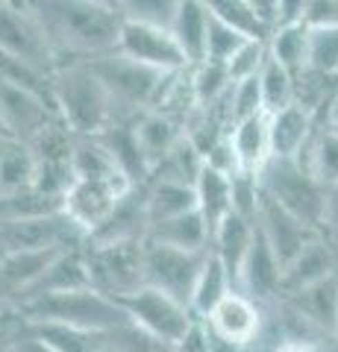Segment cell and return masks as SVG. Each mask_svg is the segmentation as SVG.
I'll return each instance as SVG.
<instances>
[{"label":"cell","instance_id":"6da1fadb","mask_svg":"<svg viewBox=\"0 0 338 352\" xmlns=\"http://www.w3.org/2000/svg\"><path fill=\"white\" fill-rule=\"evenodd\" d=\"M47 38L59 56V68L68 62H92L118 50L124 15L118 0H47L32 3Z\"/></svg>","mask_w":338,"mask_h":352},{"label":"cell","instance_id":"7a4b0ae2","mask_svg":"<svg viewBox=\"0 0 338 352\" xmlns=\"http://www.w3.org/2000/svg\"><path fill=\"white\" fill-rule=\"evenodd\" d=\"M53 106L77 138H101L115 124V103L85 62H68L53 74Z\"/></svg>","mask_w":338,"mask_h":352},{"label":"cell","instance_id":"3957f363","mask_svg":"<svg viewBox=\"0 0 338 352\" xmlns=\"http://www.w3.org/2000/svg\"><path fill=\"white\" fill-rule=\"evenodd\" d=\"M12 311L24 323L68 326V329H77V332H92V335L115 332V329L129 326V317L124 308L92 288L68 291V294H47V296H39V300H30L24 305L12 308Z\"/></svg>","mask_w":338,"mask_h":352},{"label":"cell","instance_id":"277c9868","mask_svg":"<svg viewBox=\"0 0 338 352\" xmlns=\"http://www.w3.org/2000/svg\"><path fill=\"white\" fill-rule=\"evenodd\" d=\"M89 68L97 74V80L103 82L115 103V124L121 120H138L145 112H154L159 106L165 85L171 80V74L147 68L141 62H133L124 53H106L92 62H85Z\"/></svg>","mask_w":338,"mask_h":352},{"label":"cell","instance_id":"5b68a950","mask_svg":"<svg viewBox=\"0 0 338 352\" xmlns=\"http://www.w3.org/2000/svg\"><path fill=\"white\" fill-rule=\"evenodd\" d=\"M259 185L268 200H274L294 217H300L306 226L324 232L326 229V203H330V191L315 179V176L303 168L300 162L286 159H271L265 168L259 170Z\"/></svg>","mask_w":338,"mask_h":352},{"label":"cell","instance_id":"8992f818","mask_svg":"<svg viewBox=\"0 0 338 352\" xmlns=\"http://www.w3.org/2000/svg\"><path fill=\"white\" fill-rule=\"evenodd\" d=\"M85 273L92 291L121 302L147 288L145 273V241L141 244H85Z\"/></svg>","mask_w":338,"mask_h":352},{"label":"cell","instance_id":"52a82bcc","mask_svg":"<svg viewBox=\"0 0 338 352\" xmlns=\"http://www.w3.org/2000/svg\"><path fill=\"white\" fill-rule=\"evenodd\" d=\"M0 53L50 76L59 71V56L32 3L0 0Z\"/></svg>","mask_w":338,"mask_h":352},{"label":"cell","instance_id":"ba28073f","mask_svg":"<svg viewBox=\"0 0 338 352\" xmlns=\"http://www.w3.org/2000/svg\"><path fill=\"white\" fill-rule=\"evenodd\" d=\"M118 305L127 311L129 323H133L138 332H145L147 338H154L156 344L168 346V349L189 332L194 326V320H198L185 302L173 300V296L162 294L156 288H150V285L141 288L138 294L127 296V300H121Z\"/></svg>","mask_w":338,"mask_h":352},{"label":"cell","instance_id":"9c48e42d","mask_svg":"<svg viewBox=\"0 0 338 352\" xmlns=\"http://www.w3.org/2000/svg\"><path fill=\"white\" fill-rule=\"evenodd\" d=\"M133 188L136 185L121 170L101 173V176H77L62 200V212L89 238Z\"/></svg>","mask_w":338,"mask_h":352},{"label":"cell","instance_id":"30bf717a","mask_svg":"<svg viewBox=\"0 0 338 352\" xmlns=\"http://www.w3.org/2000/svg\"><path fill=\"white\" fill-rule=\"evenodd\" d=\"M209 252H185V250H173V247H162V244L145 241L147 285L191 308L194 285L200 279V270H203L206 258H209Z\"/></svg>","mask_w":338,"mask_h":352},{"label":"cell","instance_id":"8fae6325","mask_svg":"<svg viewBox=\"0 0 338 352\" xmlns=\"http://www.w3.org/2000/svg\"><path fill=\"white\" fill-rule=\"evenodd\" d=\"M56 118V106L47 97L0 80V129H3V138L32 144Z\"/></svg>","mask_w":338,"mask_h":352},{"label":"cell","instance_id":"7c38bea8","mask_svg":"<svg viewBox=\"0 0 338 352\" xmlns=\"http://www.w3.org/2000/svg\"><path fill=\"white\" fill-rule=\"evenodd\" d=\"M256 226H259L262 238L268 241V247H271V252H274V258L279 261L282 270H286L309 244H315V241L324 235V232H318V229L306 226L300 217L286 212L282 206H277L274 200H268L265 194H262V208H259Z\"/></svg>","mask_w":338,"mask_h":352},{"label":"cell","instance_id":"4fadbf2b","mask_svg":"<svg viewBox=\"0 0 338 352\" xmlns=\"http://www.w3.org/2000/svg\"><path fill=\"white\" fill-rule=\"evenodd\" d=\"M118 53H124L133 62L147 65V68L165 71V74L189 68V62H185L177 38L171 36V30L133 24V21H124L121 38H118Z\"/></svg>","mask_w":338,"mask_h":352},{"label":"cell","instance_id":"5bb4252c","mask_svg":"<svg viewBox=\"0 0 338 352\" xmlns=\"http://www.w3.org/2000/svg\"><path fill=\"white\" fill-rule=\"evenodd\" d=\"M235 291L250 296V300H253L256 305H262V308L277 305L282 300V267L274 258V252H271L268 241L262 238L259 226H256L253 247H250L242 270H238Z\"/></svg>","mask_w":338,"mask_h":352},{"label":"cell","instance_id":"9a60e30c","mask_svg":"<svg viewBox=\"0 0 338 352\" xmlns=\"http://www.w3.org/2000/svg\"><path fill=\"white\" fill-rule=\"evenodd\" d=\"M150 217H147V182L136 185L115 212L89 235L85 244H141L147 241Z\"/></svg>","mask_w":338,"mask_h":352},{"label":"cell","instance_id":"2e32d148","mask_svg":"<svg viewBox=\"0 0 338 352\" xmlns=\"http://www.w3.org/2000/svg\"><path fill=\"white\" fill-rule=\"evenodd\" d=\"M326 115H312L303 106H288L277 115H268V129H271V159H286V162H300L306 147L312 144L315 132H318L321 120Z\"/></svg>","mask_w":338,"mask_h":352},{"label":"cell","instance_id":"e0dca14e","mask_svg":"<svg viewBox=\"0 0 338 352\" xmlns=\"http://www.w3.org/2000/svg\"><path fill=\"white\" fill-rule=\"evenodd\" d=\"M330 276H338V252H335L332 241L326 235H321L315 244H309L286 270H282V296L306 291L312 285H318Z\"/></svg>","mask_w":338,"mask_h":352},{"label":"cell","instance_id":"ac0fdd59","mask_svg":"<svg viewBox=\"0 0 338 352\" xmlns=\"http://www.w3.org/2000/svg\"><path fill=\"white\" fill-rule=\"evenodd\" d=\"M262 323H265V308L256 305L250 296L238 294V291H233L209 317H206V326H209L212 332L230 338L242 346H247L250 340L259 335Z\"/></svg>","mask_w":338,"mask_h":352},{"label":"cell","instance_id":"d6986e66","mask_svg":"<svg viewBox=\"0 0 338 352\" xmlns=\"http://www.w3.org/2000/svg\"><path fill=\"white\" fill-rule=\"evenodd\" d=\"M282 305L294 311L303 323H309L318 332H335V320H338V276H330L318 285H312L306 291L288 294L279 300Z\"/></svg>","mask_w":338,"mask_h":352},{"label":"cell","instance_id":"ffe728a7","mask_svg":"<svg viewBox=\"0 0 338 352\" xmlns=\"http://www.w3.org/2000/svg\"><path fill=\"white\" fill-rule=\"evenodd\" d=\"M209 24H212V12L206 0H180L177 15H173V24H171V36L177 38L189 68H194V65H200L206 59Z\"/></svg>","mask_w":338,"mask_h":352},{"label":"cell","instance_id":"44dd1931","mask_svg":"<svg viewBox=\"0 0 338 352\" xmlns=\"http://www.w3.org/2000/svg\"><path fill=\"white\" fill-rule=\"evenodd\" d=\"M136 135H138L141 153H145V159L150 164V176H154V170L168 159V153L185 138V126L182 120L171 118L165 112H145L136 120Z\"/></svg>","mask_w":338,"mask_h":352},{"label":"cell","instance_id":"7402d4cb","mask_svg":"<svg viewBox=\"0 0 338 352\" xmlns=\"http://www.w3.org/2000/svg\"><path fill=\"white\" fill-rule=\"evenodd\" d=\"M101 144L106 147V153L118 164V170H121L133 185H145L150 179V164H147L145 153H141V144H138L136 120L112 124L101 135Z\"/></svg>","mask_w":338,"mask_h":352},{"label":"cell","instance_id":"603a6c76","mask_svg":"<svg viewBox=\"0 0 338 352\" xmlns=\"http://www.w3.org/2000/svg\"><path fill=\"white\" fill-rule=\"evenodd\" d=\"M253 241H256V223L253 220H244L235 212L212 232V256L221 258L226 273H230L233 285L238 282V270H242V264L247 258L250 247H253Z\"/></svg>","mask_w":338,"mask_h":352},{"label":"cell","instance_id":"cb8c5ba5","mask_svg":"<svg viewBox=\"0 0 338 352\" xmlns=\"http://www.w3.org/2000/svg\"><path fill=\"white\" fill-rule=\"evenodd\" d=\"M147 241L150 244L185 250V252H209L212 250V229L200 212H189V214L173 217V220H165V223L150 226Z\"/></svg>","mask_w":338,"mask_h":352},{"label":"cell","instance_id":"d4e9b609","mask_svg":"<svg viewBox=\"0 0 338 352\" xmlns=\"http://www.w3.org/2000/svg\"><path fill=\"white\" fill-rule=\"evenodd\" d=\"M85 288H92V285H89V273H85V258H83V247H80V250L62 252V256L47 267L45 276L39 279L36 288H32L18 305L39 300V296H47V294H68V291H85ZM9 311H12V308H9Z\"/></svg>","mask_w":338,"mask_h":352},{"label":"cell","instance_id":"484cf974","mask_svg":"<svg viewBox=\"0 0 338 352\" xmlns=\"http://www.w3.org/2000/svg\"><path fill=\"white\" fill-rule=\"evenodd\" d=\"M198 212V191L194 185H182V182H171V179H147V217L150 226L165 223L180 214Z\"/></svg>","mask_w":338,"mask_h":352},{"label":"cell","instance_id":"4316f807","mask_svg":"<svg viewBox=\"0 0 338 352\" xmlns=\"http://www.w3.org/2000/svg\"><path fill=\"white\" fill-rule=\"evenodd\" d=\"M230 141L235 147V156L242 162V170L259 173L271 162V129H268V115L242 120L230 129Z\"/></svg>","mask_w":338,"mask_h":352},{"label":"cell","instance_id":"83f0119b","mask_svg":"<svg viewBox=\"0 0 338 352\" xmlns=\"http://www.w3.org/2000/svg\"><path fill=\"white\" fill-rule=\"evenodd\" d=\"M233 291H235V285L230 279V273H226L221 258L209 252V258H206L203 270H200V279L194 285V294H191V314L198 317V320H206Z\"/></svg>","mask_w":338,"mask_h":352},{"label":"cell","instance_id":"f1b7e54d","mask_svg":"<svg viewBox=\"0 0 338 352\" xmlns=\"http://www.w3.org/2000/svg\"><path fill=\"white\" fill-rule=\"evenodd\" d=\"M300 164L318 179L326 191L338 188V129L326 126V118L321 120L312 144L303 153Z\"/></svg>","mask_w":338,"mask_h":352},{"label":"cell","instance_id":"f546056e","mask_svg":"<svg viewBox=\"0 0 338 352\" xmlns=\"http://www.w3.org/2000/svg\"><path fill=\"white\" fill-rule=\"evenodd\" d=\"M194 191H198V212L203 214V220L215 232V229L233 214V179L203 168Z\"/></svg>","mask_w":338,"mask_h":352},{"label":"cell","instance_id":"4dcf8cb0","mask_svg":"<svg viewBox=\"0 0 338 352\" xmlns=\"http://www.w3.org/2000/svg\"><path fill=\"white\" fill-rule=\"evenodd\" d=\"M59 212H62V200L39 191L36 185L21 191H0V223H18V220L47 217Z\"/></svg>","mask_w":338,"mask_h":352},{"label":"cell","instance_id":"1f68e13d","mask_svg":"<svg viewBox=\"0 0 338 352\" xmlns=\"http://www.w3.org/2000/svg\"><path fill=\"white\" fill-rule=\"evenodd\" d=\"M268 53L271 59L279 62L286 71L300 76L309 68V27H279L274 36L268 38Z\"/></svg>","mask_w":338,"mask_h":352},{"label":"cell","instance_id":"d6a6232c","mask_svg":"<svg viewBox=\"0 0 338 352\" xmlns=\"http://www.w3.org/2000/svg\"><path fill=\"white\" fill-rule=\"evenodd\" d=\"M259 88H262V106L265 115H277L282 109L297 103V76L286 71L279 62L268 59L265 68L259 74Z\"/></svg>","mask_w":338,"mask_h":352},{"label":"cell","instance_id":"836d02e7","mask_svg":"<svg viewBox=\"0 0 338 352\" xmlns=\"http://www.w3.org/2000/svg\"><path fill=\"white\" fill-rule=\"evenodd\" d=\"M36 185V156L27 144L9 141L0 153V191H21Z\"/></svg>","mask_w":338,"mask_h":352},{"label":"cell","instance_id":"e575fe53","mask_svg":"<svg viewBox=\"0 0 338 352\" xmlns=\"http://www.w3.org/2000/svg\"><path fill=\"white\" fill-rule=\"evenodd\" d=\"M209 3V12L224 21L226 27H233L238 36H244L250 41H268L271 32L265 30V24L256 18L250 0H206Z\"/></svg>","mask_w":338,"mask_h":352},{"label":"cell","instance_id":"d590c367","mask_svg":"<svg viewBox=\"0 0 338 352\" xmlns=\"http://www.w3.org/2000/svg\"><path fill=\"white\" fill-rule=\"evenodd\" d=\"M233 76L226 65H215V62H200L191 68V91L194 100H198L200 109L221 103L233 88Z\"/></svg>","mask_w":338,"mask_h":352},{"label":"cell","instance_id":"8d00e7d4","mask_svg":"<svg viewBox=\"0 0 338 352\" xmlns=\"http://www.w3.org/2000/svg\"><path fill=\"white\" fill-rule=\"evenodd\" d=\"M203 168H206V162L200 156V150L194 147L189 138H182L180 144L168 153V159L154 170V176H156V179L182 182V185H198Z\"/></svg>","mask_w":338,"mask_h":352},{"label":"cell","instance_id":"74e56055","mask_svg":"<svg viewBox=\"0 0 338 352\" xmlns=\"http://www.w3.org/2000/svg\"><path fill=\"white\" fill-rule=\"evenodd\" d=\"M118 6H121L124 21L171 30L180 0H118Z\"/></svg>","mask_w":338,"mask_h":352},{"label":"cell","instance_id":"f35d334b","mask_svg":"<svg viewBox=\"0 0 338 352\" xmlns=\"http://www.w3.org/2000/svg\"><path fill=\"white\" fill-rule=\"evenodd\" d=\"M309 68L330 80L338 76V27L309 30Z\"/></svg>","mask_w":338,"mask_h":352},{"label":"cell","instance_id":"ab89813d","mask_svg":"<svg viewBox=\"0 0 338 352\" xmlns=\"http://www.w3.org/2000/svg\"><path fill=\"white\" fill-rule=\"evenodd\" d=\"M250 38L238 36L233 27H226L224 21H218L212 15V24H209V38H206V59L203 62H215V65H230V59L235 56L238 50L244 47Z\"/></svg>","mask_w":338,"mask_h":352},{"label":"cell","instance_id":"60d3db41","mask_svg":"<svg viewBox=\"0 0 338 352\" xmlns=\"http://www.w3.org/2000/svg\"><path fill=\"white\" fill-rule=\"evenodd\" d=\"M259 115H265V106H262L259 76H253V80L235 82L233 91H230V118H233V126L242 124V120L259 118Z\"/></svg>","mask_w":338,"mask_h":352},{"label":"cell","instance_id":"b9f144b4","mask_svg":"<svg viewBox=\"0 0 338 352\" xmlns=\"http://www.w3.org/2000/svg\"><path fill=\"white\" fill-rule=\"evenodd\" d=\"M268 59H271L268 41H247L244 47L230 59L226 68H230L233 82H242V80H253V76H259Z\"/></svg>","mask_w":338,"mask_h":352},{"label":"cell","instance_id":"7bdbcfd3","mask_svg":"<svg viewBox=\"0 0 338 352\" xmlns=\"http://www.w3.org/2000/svg\"><path fill=\"white\" fill-rule=\"evenodd\" d=\"M303 27H309V30L338 27V0H306Z\"/></svg>","mask_w":338,"mask_h":352},{"label":"cell","instance_id":"ee69618b","mask_svg":"<svg viewBox=\"0 0 338 352\" xmlns=\"http://www.w3.org/2000/svg\"><path fill=\"white\" fill-rule=\"evenodd\" d=\"M15 314V311H12ZM6 352H59L56 346H50L45 338H39V335H32L27 326H21V320L15 317V332L12 338H9V346Z\"/></svg>","mask_w":338,"mask_h":352},{"label":"cell","instance_id":"f6af8a7d","mask_svg":"<svg viewBox=\"0 0 338 352\" xmlns=\"http://www.w3.org/2000/svg\"><path fill=\"white\" fill-rule=\"evenodd\" d=\"M171 352H209V329H206V320H194V326L171 346Z\"/></svg>","mask_w":338,"mask_h":352},{"label":"cell","instance_id":"bcb514c9","mask_svg":"<svg viewBox=\"0 0 338 352\" xmlns=\"http://www.w3.org/2000/svg\"><path fill=\"white\" fill-rule=\"evenodd\" d=\"M250 6H253L256 18L265 24V30L274 36L277 21H279V0H250Z\"/></svg>","mask_w":338,"mask_h":352},{"label":"cell","instance_id":"7dc6e473","mask_svg":"<svg viewBox=\"0 0 338 352\" xmlns=\"http://www.w3.org/2000/svg\"><path fill=\"white\" fill-rule=\"evenodd\" d=\"M324 235H338V188L330 191V203H326V229Z\"/></svg>","mask_w":338,"mask_h":352},{"label":"cell","instance_id":"c3c4849f","mask_svg":"<svg viewBox=\"0 0 338 352\" xmlns=\"http://www.w3.org/2000/svg\"><path fill=\"white\" fill-rule=\"evenodd\" d=\"M206 329H209V326H206ZM209 352H244V346H242V344H235V340H230V338H224V335L212 332V329H209Z\"/></svg>","mask_w":338,"mask_h":352},{"label":"cell","instance_id":"681fc988","mask_svg":"<svg viewBox=\"0 0 338 352\" xmlns=\"http://www.w3.org/2000/svg\"><path fill=\"white\" fill-rule=\"evenodd\" d=\"M277 352H315L312 344H303V340H286V344H279Z\"/></svg>","mask_w":338,"mask_h":352},{"label":"cell","instance_id":"f907efd6","mask_svg":"<svg viewBox=\"0 0 338 352\" xmlns=\"http://www.w3.org/2000/svg\"><path fill=\"white\" fill-rule=\"evenodd\" d=\"M326 126H332V129H338V91L332 94V100H330V106H326Z\"/></svg>","mask_w":338,"mask_h":352},{"label":"cell","instance_id":"816d5d0a","mask_svg":"<svg viewBox=\"0 0 338 352\" xmlns=\"http://www.w3.org/2000/svg\"><path fill=\"white\" fill-rule=\"evenodd\" d=\"M326 238H330V235H326ZM330 241H332V244H335V252H338V235H332Z\"/></svg>","mask_w":338,"mask_h":352},{"label":"cell","instance_id":"f5cc1de1","mask_svg":"<svg viewBox=\"0 0 338 352\" xmlns=\"http://www.w3.org/2000/svg\"><path fill=\"white\" fill-rule=\"evenodd\" d=\"M3 144H6V138H3V135H0V153H3Z\"/></svg>","mask_w":338,"mask_h":352},{"label":"cell","instance_id":"db71d44e","mask_svg":"<svg viewBox=\"0 0 338 352\" xmlns=\"http://www.w3.org/2000/svg\"><path fill=\"white\" fill-rule=\"evenodd\" d=\"M332 335H335V338H338V320H335V332H332Z\"/></svg>","mask_w":338,"mask_h":352},{"label":"cell","instance_id":"11a10c76","mask_svg":"<svg viewBox=\"0 0 338 352\" xmlns=\"http://www.w3.org/2000/svg\"><path fill=\"white\" fill-rule=\"evenodd\" d=\"M0 135H3V129H0Z\"/></svg>","mask_w":338,"mask_h":352},{"label":"cell","instance_id":"9f6ffc18","mask_svg":"<svg viewBox=\"0 0 338 352\" xmlns=\"http://www.w3.org/2000/svg\"><path fill=\"white\" fill-rule=\"evenodd\" d=\"M335 82H338V76H335Z\"/></svg>","mask_w":338,"mask_h":352}]
</instances>
